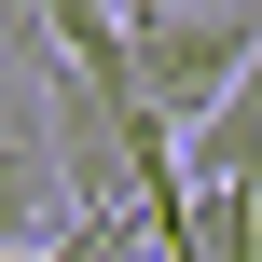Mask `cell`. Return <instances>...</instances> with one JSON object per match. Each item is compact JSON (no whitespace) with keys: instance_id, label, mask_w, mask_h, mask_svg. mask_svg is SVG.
Masks as SVG:
<instances>
[{"instance_id":"6da1fadb","label":"cell","mask_w":262,"mask_h":262,"mask_svg":"<svg viewBox=\"0 0 262 262\" xmlns=\"http://www.w3.org/2000/svg\"><path fill=\"white\" fill-rule=\"evenodd\" d=\"M111 28H124V83H138L152 124H193L221 83H249V55H262L249 0H111Z\"/></svg>"},{"instance_id":"7a4b0ae2","label":"cell","mask_w":262,"mask_h":262,"mask_svg":"<svg viewBox=\"0 0 262 262\" xmlns=\"http://www.w3.org/2000/svg\"><path fill=\"white\" fill-rule=\"evenodd\" d=\"M249 152H262V124H249V83H221V97L193 111V180H249Z\"/></svg>"}]
</instances>
